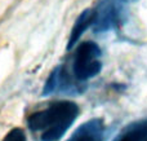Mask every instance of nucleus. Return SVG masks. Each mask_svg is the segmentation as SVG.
Here are the masks:
<instances>
[{
  "instance_id": "nucleus-1",
  "label": "nucleus",
  "mask_w": 147,
  "mask_h": 141,
  "mask_svg": "<svg viewBox=\"0 0 147 141\" xmlns=\"http://www.w3.org/2000/svg\"><path fill=\"white\" fill-rule=\"evenodd\" d=\"M78 104L70 100L54 101L45 109L32 113L27 118V126L41 141H58L72 126L79 115Z\"/></svg>"
},
{
  "instance_id": "nucleus-2",
  "label": "nucleus",
  "mask_w": 147,
  "mask_h": 141,
  "mask_svg": "<svg viewBox=\"0 0 147 141\" xmlns=\"http://www.w3.org/2000/svg\"><path fill=\"white\" fill-rule=\"evenodd\" d=\"M102 51L94 41H84L76 48L72 61V74L79 82L94 78L102 70Z\"/></svg>"
},
{
  "instance_id": "nucleus-4",
  "label": "nucleus",
  "mask_w": 147,
  "mask_h": 141,
  "mask_svg": "<svg viewBox=\"0 0 147 141\" xmlns=\"http://www.w3.org/2000/svg\"><path fill=\"white\" fill-rule=\"evenodd\" d=\"M105 136V123L102 119L93 118L79 126L66 141H102Z\"/></svg>"
},
{
  "instance_id": "nucleus-5",
  "label": "nucleus",
  "mask_w": 147,
  "mask_h": 141,
  "mask_svg": "<svg viewBox=\"0 0 147 141\" xmlns=\"http://www.w3.org/2000/svg\"><path fill=\"white\" fill-rule=\"evenodd\" d=\"M75 87L76 85L72 83L70 75L65 71L63 66H57L47 79L43 89V96H48L57 92H71Z\"/></svg>"
},
{
  "instance_id": "nucleus-3",
  "label": "nucleus",
  "mask_w": 147,
  "mask_h": 141,
  "mask_svg": "<svg viewBox=\"0 0 147 141\" xmlns=\"http://www.w3.org/2000/svg\"><path fill=\"white\" fill-rule=\"evenodd\" d=\"M127 3V0H101L94 8V33H106L119 27L124 20Z\"/></svg>"
},
{
  "instance_id": "nucleus-7",
  "label": "nucleus",
  "mask_w": 147,
  "mask_h": 141,
  "mask_svg": "<svg viewBox=\"0 0 147 141\" xmlns=\"http://www.w3.org/2000/svg\"><path fill=\"white\" fill-rule=\"evenodd\" d=\"M114 141H147V119L127 126Z\"/></svg>"
},
{
  "instance_id": "nucleus-6",
  "label": "nucleus",
  "mask_w": 147,
  "mask_h": 141,
  "mask_svg": "<svg viewBox=\"0 0 147 141\" xmlns=\"http://www.w3.org/2000/svg\"><path fill=\"white\" fill-rule=\"evenodd\" d=\"M94 20H96V12L94 9H85L78 16L75 23H74L71 33H70V38L67 41V51L71 49L83 36V34L88 30L90 26L94 25Z\"/></svg>"
},
{
  "instance_id": "nucleus-8",
  "label": "nucleus",
  "mask_w": 147,
  "mask_h": 141,
  "mask_svg": "<svg viewBox=\"0 0 147 141\" xmlns=\"http://www.w3.org/2000/svg\"><path fill=\"white\" fill-rule=\"evenodd\" d=\"M3 141H27V139H26V134L23 132V129L16 127L5 135Z\"/></svg>"
},
{
  "instance_id": "nucleus-9",
  "label": "nucleus",
  "mask_w": 147,
  "mask_h": 141,
  "mask_svg": "<svg viewBox=\"0 0 147 141\" xmlns=\"http://www.w3.org/2000/svg\"><path fill=\"white\" fill-rule=\"evenodd\" d=\"M127 1H129V0H127Z\"/></svg>"
}]
</instances>
